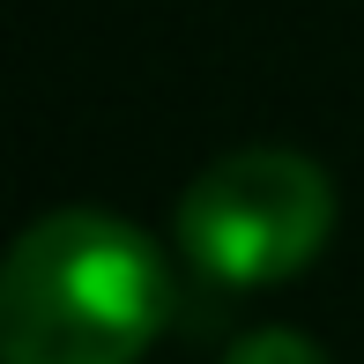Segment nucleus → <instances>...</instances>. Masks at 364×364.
Segmentation results:
<instances>
[{
    "instance_id": "obj_1",
    "label": "nucleus",
    "mask_w": 364,
    "mask_h": 364,
    "mask_svg": "<svg viewBox=\"0 0 364 364\" xmlns=\"http://www.w3.org/2000/svg\"><path fill=\"white\" fill-rule=\"evenodd\" d=\"M171 260L105 208H53L0 268V364H141L171 327Z\"/></svg>"
},
{
    "instance_id": "obj_2",
    "label": "nucleus",
    "mask_w": 364,
    "mask_h": 364,
    "mask_svg": "<svg viewBox=\"0 0 364 364\" xmlns=\"http://www.w3.org/2000/svg\"><path fill=\"white\" fill-rule=\"evenodd\" d=\"M178 253L223 290L290 283L335 230V186L297 149H230L178 193Z\"/></svg>"
},
{
    "instance_id": "obj_3",
    "label": "nucleus",
    "mask_w": 364,
    "mask_h": 364,
    "mask_svg": "<svg viewBox=\"0 0 364 364\" xmlns=\"http://www.w3.org/2000/svg\"><path fill=\"white\" fill-rule=\"evenodd\" d=\"M223 364H327V350L312 335H297V327H253V335L230 342Z\"/></svg>"
}]
</instances>
